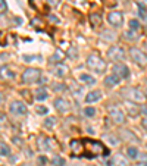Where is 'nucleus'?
Instances as JSON below:
<instances>
[{"label": "nucleus", "instance_id": "1", "mask_svg": "<svg viewBox=\"0 0 147 166\" xmlns=\"http://www.w3.org/2000/svg\"><path fill=\"white\" fill-rule=\"evenodd\" d=\"M87 66H88V69H91V71L100 74V72H105V69H106V62H105L99 54L93 53V54H90V56L87 57Z\"/></svg>", "mask_w": 147, "mask_h": 166}, {"label": "nucleus", "instance_id": "2", "mask_svg": "<svg viewBox=\"0 0 147 166\" xmlns=\"http://www.w3.org/2000/svg\"><path fill=\"white\" fill-rule=\"evenodd\" d=\"M84 149H87V150H88V153H90V156H91V157L99 156V154H102V153H103L105 156H108V154H109V152L105 149V146H103L102 143H99V141H93V140L85 141Z\"/></svg>", "mask_w": 147, "mask_h": 166}, {"label": "nucleus", "instance_id": "3", "mask_svg": "<svg viewBox=\"0 0 147 166\" xmlns=\"http://www.w3.org/2000/svg\"><path fill=\"white\" fill-rule=\"evenodd\" d=\"M41 81V71L37 68H28L22 74V83L24 84H36Z\"/></svg>", "mask_w": 147, "mask_h": 166}, {"label": "nucleus", "instance_id": "4", "mask_svg": "<svg viewBox=\"0 0 147 166\" xmlns=\"http://www.w3.org/2000/svg\"><path fill=\"white\" fill-rule=\"evenodd\" d=\"M130 56H131V59L137 63V65H140V66H147V54L144 51H141L140 49H137V47H131L130 49Z\"/></svg>", "mask_w": 147, "mask_h": 166}, {"label": "nucleus", "instance_id": "5", "mask_svg": "<svg viewBox=\"0 0 147 166\" xmlns=\"http://www.w3.org/2000/svg\"><path fill=\"white\" fill-rule=\"evenodd\" d=\"M122 96H125L127 99H130L132 101H143L146 99V96H143V93L134 87H128V88L122 90Z\"/></svg>", "mask_w": 147, "mask_h": 166}, {"label": "nucleus", "instance_id": "6", "mask_svg": "<svg viewBox=\"0 0 147 166\" xmlns=\"http://www.w3.org/2000/svg\"><path fill=\"white\" fill-rule=\"evenodd\" d=\"M108 56H109L110 60H113V62L125 60V51H124V49L119 47V46H112L109 50H108Z\"/></svg>", "mask_w": 147, "mask_h": 166}, {"label": "nucleus", "instance_id": "7", "mask_svg": "<svg viewBox=\"0 0 147 166\" xmlns=\"http://www.w3.org/2000/svg\"><path fill=\"white\" fill-rule=\"evenodd\" d=\"M9 112L12 115H16V116H22L27 113V106L25 103H22L21 100H13L9 106Z\"/></svg>", "mask_w": 147, "mask_h": 166}, {"label": "nucleus", "instance_id": "8", "mask_svg": "<svg viewBox=\"0 0 147 166\" xmlns=\"http://www.w3.org/2000/svg\"><path fill=\"white\" fill-rule=\"evenodd\" d=\"M112 74H115L116 77H119L121 80H125V78L130 77V69L124 63H115L113 68H112Z\"/></svg>", "mask_w": 147, "mask_h": 166}, {"label": "nucleus", "instance_id": "9", "mask_svg": "<svg viewBox=\"0 0 147 166\" xmlns=\"http://www.w3.org/2000/svg\"><path fill=\"white\" fill-rule=\"evenodd\" d=\"M108 22H109L110 25L119 28L122 25V22H124V15L121 12H118V10H112L108 15Z\"/></svg>", "mask_w": 147, "mask_h": 166}, {"label": "nucleus", "instance_id": "10", "mask_svg": "<svg viewBox=\"0 0 147 166\" xmlns=\"http://www.w3.org/2000/svg\"><path fill=\"white\" fill-rule=\"evenodd\" d=\"M55 143H56V141L52 140V138H49V137H40V138H38V147H40L41 150H46V152L53 150V149L56 147Z\"/></svg>", "mask_w": 147, "mask_h": 166}, {"label": "nucleus", "instance_id": "11", "mask_svg": "<svg viewBox=\"0 0 147 166\" xmlns=\"http://www.w3.org/2000/svg\"><path fill=\"white\" fill-rule=\"evenodd\" d=\"M109 115H110V118H112V121H113L115 124H124V121H125V115H124V112H122L121 109H118V107L110 109Z\"/></svg>", "mask_w": 147, "mask_h": 166}, {"label": "nucleus", "instance_id": "12", "mask_svg": "<svg viewBox=\"0 0 147 166\" xmlns=\"http://www.w3.org/2000/svg\"><path fill=\"white\" fill-rule=\"evenodd\" d=\"M53 104H55L56 110H57V112H60V113H65V112H68V110H69V103H68L65 99H60V97H59V99H56V100H55V103H53Z\"/></svg>", "mask_w": 147, "mask_h": 166}, {"label": "nucleus", "instance_id": "13", "mask_svg": "<svg viewBox=\"0 0 147 166\" xmlns=\"http://www.w3.org/2000/svg\"><path fill=\"white\" fill-rule=\"evenodd\" d=\"M102 99V91L100 90H94V91H90L87 96H85V103L90 104V103H96Z\"/></svg>", "mask_w": 147, "mask_h": 166}, {"label": "nucleus", "instance_id": "14", "mask_svg": "<svg viewBox=\"0 0 147 166\" xmlns=\"http://www.w3.org/2000/svg\"><path fill=\"white\" fill-rule=\"evenodd\" d=\"M119 81H121V78L116 77L115 74H112V75H108V77L105 78V85H106L108 88H110V87H116V85L119 84Z\"/></svg>", "mask_w": 147, "mask_h": 166}, {"label": "nucleus", "instance_id": "15", "mask_svg": "<svg viewBox=\"0 0 147 166\" xmlns=\"http://www.w3.org/2000/svg\"><path fill=\"white\" fill-rule=\"evenodd\" d=\"M13 77H15V74L10 71L9 66H4V65H3V66L0 68V78H1V80H12Z\"/></svg>", "mask_w": 147, "mask_h": 166}, {"label": "nucleus", "instance_id": "16", "mask_svg": "<svg viewBox=\"0 0 147 166\" xmlns=\"http://www.w3.org/2000/svg\"><path fill=\"white\" fill-rule=\"evenodd\" d=\"M71 150H72L74 154H82V152H84V144H82L81 141L74 140L72 143H71Z\"/></svg>", "mask_w": 147, "mask_h": 166}, {"label": "nucleus", "instance_id": "17", "mask_svg": "<svg viewBox=\"0 0 147 166\" xmlns=\"http://www.w3.org/2000/svg\"><path fill=\"white\" fill-rule=\"evenodd\" d=\"M66 72H68V68H66L65 65H62V63H59V65H56V66L53 68V74H55L56 77H59V78L65 77Z\"/></svg>", "mask_w": 147, "mask_h": 166}, {"label": "nucleus", "instance_id": "18", "mask_svg": "<svg viewBox=\"0 0 147 166\" xmlns=\"http://www.w3.org/2000/svg\"><path fill=\"white\" fill-rule=\"evenodd\" d=\"M47 97H49V94H47V90H46L44 87L37 88V91H36V100L37 101H44Z\"/></svg>", "mask_w": 147, "mask_h": 166}, {"label": "nucleus", "instance_id": "19", "mask_svg": "<svg viewBox=\"0 0 147 166\" xmlns=\"http://www.w3.org/2000/svg\"><path fill=\"white\" fill-rule=\"evenodd\" d=\"M62 60H63V53H62L60 50H56L55 54L50 57V63H57V65H59Z\"/></svg>", "mask_w": 147, "mask_h": 166}, {"label": "nucleus", "instance_id": "20", "mask_svg": "<svg viewBox=\"0 0 147 166\" xmlns=\"http://www.w3.org/2000/svg\"><path fill=\"white\" fill-rule=\"evenodd\" d=\"M79 80H81L82 83H85L87 85H94V84H96V80H94L91 75H88V74H81V75H79Z\"/></svg>", "mask_w": 147, "mask_h": 166}, {"label": "nucleus", "instance_id": "21", "mask_svg": "<svg viewBox=\"0 0 147 166\" xmlns=\"http://www.w3.org/2000/svg\"><path fill=\"white\" fill-rule=\"evenodd\" d=\"M90 22H91L93 27H97V25H100V22H102V16H100L99 13H91V15H90Z\"/></svg>", "mask_w": 147, "mask_h": 166}, {"label": "nucleus", "instance_id": "22", "mask_svg": "<svg viewBox=\"0 0 147 166\" xmlns=\"http://www.w3.org/2000/svg\"><path fill=\"white\" fill-rule=\"evenodd\" d=\"M0 156H10V147L3 141H0Z\"/></svg>", "mask_w": 147, "mask_h": 166}, {"label": "nucleus", "instance_id": "23", "mask_svg": "<svg viewBox=\"0 0 147 166\" xmlns=\"http://www.w3.org/2000/svg\"><path fill=\"white\" fill-rule=\"evenodd\" d=\"M100 37H102L103 40H106V41H113V40L116 38V34L106 30V31H103V33H102V36H100Z\"/></svg>", "mask_w": 147, "mask_h": 166}, {"label": "nucleus", "instance_id": "24", "mask_svg": "<svg viewBox=\"0 0 147 166\" xmlns=\"http://www.w3.org/2000/svg\"><path fill=\"white\" fill-rule=\"evenodd\" d=\"M127 154L130 159H138V150L137 147H128L127 149Z\"/></svg>", "mask_w": 147, "mask_h": 166}, {"label": "nucleus", "instance_id": "25", "mask_svg": "<svg viewBox=\"0 0 147 166\" xmlns=\"http://www.w3.org/2000/svg\"><path fill=\"white\" fill-rule=\"evenodd\" d=\"M52 163H53V166H65V159L56 154V156H53Z\"/></svg>", "mask_w": 147, "mask_h": 166}, {"label": "nucleus", "instance_id": "26", "mask_svg": "<svg viewBox=\"0 0 147 166\" xmlns=\"http://www.w3.org/2000/svg\"><path fill=\"white\" fill-rule=\"evenodd\" d=\"M137 7H138V15H140V18H143V19H147V10L146 7H144V4L143 3H137Z\"/></svg>", "mask_w": 147, "mask_h": 166}, {"label": "nucleus", "instance_id": "27", "mask_svg": "<svg viewBox=\"0 0 147 166\" xmlns=\"http://www.w3.org/2000/svg\"><path fill=\"white\" fill-rule=\"evenodd\" d=\"M66 56H68L69 59H76V56H78L76 49H75V47H69V49H68V51H66Z\"/></svg>", "mask_w": 147, "mask_h": 166}, {"label": "nucleus", "instance_id": "28", "mask_svg": "<svg viewBox=\"0 0 147 166\" xmlns=\"http://www.w3.org/2000/svg\"><path fill=\"white\" fill-rule=\"evenodd\" d=\"M43 125H44L46 128H52V126H55V125H56V118H47V119H44Z\"/></svg>", "mask_w": 147, "mask_h": 166}, {"label": "nucleus", "instance_id": "29", "mask_svg": "<svg viewBox=\"0 0 147 166\" xmlns=\"http://www.w3.org/2000/svg\"><path fill=\"white\" fill-rule=\"evenodd\" d=\"M71 90H72L74 96H76V97L82 94V87H78L76 84H72V85H71Z\"/></svg>", "mask_w": 147, "mask_h": 166}, {"label": "nucleus", "instance_id": "30", "mask_svg": "<svg viewBox=\"0 0 147 166\" xmlns=\"http://www.w3.org/2000/svg\"><path fill=\"white\" fill-rule=\"evenodd\" d=\"M127 110L130 112V115H131V116H137V115H138V112H140V110L137 109V106H132V104H128Z\"/></svg>", "mask_w": 147, "mask_h": 166}, {"label": "nucleus", "instance_id": "31", "mask_svg": "<svg viewBox=\"0 0 147 166\" xmlns=\"http://www.w3.org/2000/svg\"><path fill=\"white\" fill-rule=\"evenodd\" d=\"M22 59L25 62H34V60H41V56H28V54H24Z\"/></svg>", "mask_w": 147, "mask_h": 166}, {"label": "nucleus", "instance_id": "32", "mask_svg": "<svg viewBox=\"0 0 147 166\" xmlns=\"http://www.w3.org/2000/svg\"><path fill=\"white\" fill-rule=\"evenodd\" d=\"M36 112L38 113V115H46L47 112H49V107H46V106H37L36 107Z\"/></svg>", "mask_w": 147, "mask_h": 166}, {"label": "nucleus", "instance_id": "33", "mask_svg": "<svg viewBox=\"0 0 147 166\" xmlns=\"http://www.w3.org/2000/svg\"><path fill=\"white\" fill-rule=\"evenodd\" d=\"M130 27H131L132 31H138V30H140V24H138V21H135V19H131V21H130Z\"/></svg>", "mask_w": 147, "mask_h": 166}, {"label": "nucleus", "instance_id": "34", "mask_svg": "<svg viewBox=\"0 0 147 166\" xmlns=\"http://www.w3.org/2000/svg\"><path fill=\"white\" fill-rule=\"evenodd\" d=\"M125 37H127V40H131V41H132V40L137 38V34H135V31L131 30V31H127V33H125Z\"/></svg>", "mask_w": 147, "mask_h": 166}, {"label": "nucleus", "instance_id": "35", "mask_svg": "<svg viewBox=\"0 0 147 166\" xmlns=\"http://www.w3.org/2000/svg\"><path fill=\"white\" fill-rule=\"evenodd\" d=\"M84 113H85V116H94L96 115V109L94 107H85Z\"/></svg>", "mask_w": 147, "mask_h": 166}, {"label": "nucleus", "instance_id": "36", "mask_svg": "<svg viewBox=\"0 0 147 166\" xmlns=\"http://www.w3.org/2000/svg\"><path fill=\"white\" fill-rule=\"evenodd\" d=\"M106 138H108V140L110 141V144H112V146H116V144L119 143V141H118V138H116L115 135H108Z\"/></svg>", "mask_w": 147, "mask_h": 166}, {"label": "nucleus", "instance_id": "37", "mask_svg": "<svg viewBox=\"0 0 147 166\" xmlns=\"http://www.w3.org/2000/svg\"><path fill=\"white\" fill-rule=\"evenodd\" d=\"M65 90V84H55L53 85V91H63Z\"/></svg>", "mask_w": 147, "mask_h": 166}, {"label": "nucleus", "instance_id": "38", "mask_svg": "<svg viewBox=\"0 0 147 166\" xmlns=\"http://www.w3.org/2000/svg\"><path fill=\"white\" fill-rule=\"evenodd\" d=\"M6 10H7L6 0H0V13H1V12H6Z\"/></svg>", "mask_w": 147, "mask_h": 166}, {"label": "nucleus", "instance_id": "39", "mask_svg": "<svg viewBox=\"0 0 147 166\" xmlns=\"http://www.w3.org/2000/svg\"><path fill=\"white\" fill-rule=\"evenodd\" d=\"M49 21L50 22H55V24H59V18L55 16V15H49Z\"/></svg>", "mask_w": 147, "mask_h": 166}, {"label": "nucleus", "instance_id": "40", "mask_svg": "<svg viewBox=\"0 0 147 166\" xmlns=\"http://www.w3.org/2000/svg\"><path fill=\"white\" fill-rule=\"evenodd\" d=\"M6 59H7V54H6V53H1V54H0V68L3 66V63H4Z\"/></svg>", "mask_w": 147, "mask_h": 166}, {"label": "nucleus", "instance_id": "41", "mask_svg": "<svg viewBox=\"0 0 147 166\" xmlns=\"http://www.w3.org/2000/svg\"><path fill=\"white\" fill-rule=\"evenodd\" d=\"M47 3H49L50 6H57V4L60 3V0H47Z\"/></svg>", "mask_w": 147, "mask_h": 166}, {"label": "nucleus", "instance_id": "42", "mask_svg": "<svg viewBox=\"0 0 147 166\" xmlns=\"http://www.w3.org/2000/svg\"><path fill=\"white\" fill-rule=\"evenodd\" d=\"M31 24H33L34 27H38V24H40V21H38V19H33V21H31Z\"/></svg>", "mask_w": 147, "mask_h": 166}, {"label": "nucleus", "instance_id": "43", "mask_svg": "<svg viewBox=\"0 0 147 166\" xmlns=\"http://www.w3.org/2000/svg\"><path fill=\"white\" fill-rule=\"evenodd\" d=\"M140 112H141L143 115H146L147 116V107H141V109H140Z\"/></svg>", "mask_w": 147, "mask_h": 166}, {"label": "nucleus", "instance_id": "44", "mask_svg": "<svg viewBox=\"0 0 147 166\" xmlns=\"http://www.w3.org/2000/svg\"><path fill=\"white\" fill-rule=\"evenodd\" d=\"M141 125H143V128L147 129V119H143V121H141Z\"/></svg>", "mask_w": 147, "mask_h": 166}, {"label": "nucleus", "instance_id": "45", "mask_svg": "<svg viewBox=\"0 0 147 166\" xmlns=\"http://www.w3.org/2000/svg\"><path fill=\"white\" fill-rule=\"evenodd\" d=\"M113 163H115L113 160H108V162H106V165L108 166H113Z\"/></svg>", "mask_w": 147, "mask_h": 166}, {"label": "nucleus", "instance_id": "46", "mask_svg": "<svg viewBox=\"0 0 147 166\" xmlns=\"http://www.w3.org/2000/svg\"><path fill=\"white\" fill-rule=\"evenodd\" d=\"M3 121H4V116H3V115L0 113V122H3Z\"/></svg>", "mask_w": 147, "mask_h": 166}, {"label": "nucleus", "instance_id": "47", "mask_svg": "<svg viewBox=\"0 0 147 166\" xmlns=\"http://www.w3.org/2000/svg\"><path fill=\"white\" fill-rule=\"evenodd\" d=\"M22 166H31V165H22Z\"/></svg>", "mask_w": 147, "mask_h": 166}, {"label": "nucleus", "instance_id": "48", "mask_svg": "<svg viewBox=\"0 0 147 166\" xmlns=\"http://www.w3.org/2000/svg\"><path fill=\"white\" fill-rule=\"evenodd\" d=\"M146 99H147V91H146Z\"/></svg>", "mask_w": 147, "mask_h": 166}, {"label": "nucleus", "instance_id": "49", "mask_svg": "<svg viewBox=\"0 0 147 166\" xmlns=\"http://www.w3.org/2000/svg\"><path fill=\"white\" fill-rule=\"evenodd\" d=\"M0 36H1V34H0Z\"/></svg>", "mask_w": 147, "mask_h": 166}, {"label": "nucleus", "instance_id": "50", "mask_svg": "<svg viewBox=\"0 0 147 166\" xmlns=\"http://www.w3.org/2000/svg\"><path fill=\"white\" fill-rule=\"evenodd\" d=\"M146 1H147V0H146Z\"/></svg>", "mask_w": 147, "mask_h": 166}, {"label": "nucleus", "instance_id": "51", "mask_svg": "<svg viewBox=\"0 0 147 166\" xmlns=\"http://www.w3.org/2000/svg\"><path fill=\"white\" fill-rule=\"evenodd\" d=\"M146 166H147V165H146Z\"/></svg>", "mask_w": 147, "mask_h": 166}]
</instances>
